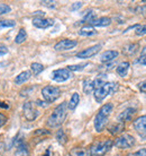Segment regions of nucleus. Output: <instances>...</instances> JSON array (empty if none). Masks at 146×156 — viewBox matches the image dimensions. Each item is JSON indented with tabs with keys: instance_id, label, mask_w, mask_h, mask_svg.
<instances>
[{
	"instance_id": "obj_1",
	"label": "nucleus",
	"mask_w": 146,
	"mask_h": 156,
	"mask_svg": "<svg viewBox=\"0 0 146 156\" xmlns=\"http://www.w3.org/2000/svg\"><path fill=\"white\" fill-rule=\"evenodd\" d=\"M68 115V104L65 102L61 103L53 110V112L47 119V126L51 128H58L63 125Z\"/></svg>"
},
{
	"instance_id": "obj_2",
	"label": "nucleus",
	"mask_w": 146,
	"mask_h": 156,
	"mask_svg": "<svg viewBox=\"0 0 146 156\" xmlns=\"http://www.w3.org/2000/svg\"><path fill=\"white\" fill-rule=\"evenodd\" d=\"M112 109H114V105L111 103H106L100 108L99 112L95 118V129L98 133H101L106 128L108 123V118L112 112Z\"/></svg>"
},
{
	"instance_id": "obj_3",
	"label": "nucleus",
	"mask_w": 146,
	"mask_h": 156,
	"mask_svg": "<svg viewBox=\"0 0 146 156\" xmlns=\"http://www.w3.org/2000/svg\"><path fill=\"white\" fill-rule=\"evenodd\" d=\"M117 88H118V85L116 83L106 82L105 84H102L101 86H99L98 88H96V90H93V95H95L96 101L98 103L102 102L108 95L115 93L116 90H117Z\"/></svg>"
},
{
	"instance_id": "obj_4",
	"label": "nucleus",
	"mask_w": 146,
	"mask_h": 156,
	"mask_svg": "<svg viewBox=\"0 0 146 156\" xmlns=\"http://www.w3.org/2000/svg\"><path fill=\"white\" fill-rule=\"evenodd\" d=\"M112 145H114V141L111 139L96 141L90 146L89 154H90V156H104L110 151Z\"/></svg>"
},
{
	"instance_id": "obj_5",
	"label": "nucleus",
	"mask_w": 146,
	"mask_h": 156,
	"mask_svg": "<svg viewBox=\"0 0 146 156\" xmlns=\"http://www.w3.org/2000/svg\"><path fill=\"white\" fill-rule=\"evenodd\" d=\"M43 98L47 102V103H53L60 98L61 95V90L58 87L55 86H45L42 90Z\"/></svg>"
},
{
	"instance_id": "obj_6",
	"label": "nucleus",
	"mask_w": 146,
	"mask_h": 156,
	"mask_svg": "<svg viewBox=\"0 0 146 156\" xmlns=\"http://www.w3.org/2000/svg\"><path fill=\"white\" fill-rule=\"evenodd\" d=\"M114 145H115L117 148H120V149L131 148L135 145V138L131 135L125 133V135H121L120 137H118L114 141Z\"/></svg>"
},
{
	"instance_id": "obj_7",
	"label": "nucleus",
	"mask_w": 146,
	"mask_h": 156,
	"mask_svg": "<svg viewBox=\"0 0 146 156\" xmlns=\"http://www.w3.org/2000/svg\"><path fill=\"white\" fill-rule=\"evenodd\" d=\"M23 112H24V117L26 118L28 121H34L36 118L38 117V111L35 108L33 102L28 101L26 103H24Z\"/></svg>"
},
{
	"instance_id": "obj_8",
	"label": "nucleus",
	"mask_w": 146,
	"mask_h": 156,
	"mask_svg": "<svg viewBox=\"0 0 146 156\" xmlns=\"http://www.w3.org/2000/svg\"><path fill=\"white\" fill-rule=\"evenodd\" d=\"M71 76H72V74L68 68H61V69L54 70L51 75V78L56 83H63L70 79Z\"/></svg>"
},
{
	"instance_id": "obj_9",
	"label": "nucleus",
	"mask_w": 146,
	"mask_h": 156,
	"mask_svg": "<svg viewBox=\"0 0 146 156\" xmlns=\"http://www.w3.org/2000/svg\"><path fill=\"white\" fill-rule=\"evenodd\" d=\"M134 129L138 133L139 137L146 139V115L138 117L134 120Z\"/></svg>"
},
{
	"instance_id": "obj_10",
	"label": "nucleus",
	"mask_w": 146,
	"mask_h": 156,
	"mask_svg": "<svg viewBox=\"0 0 146 156\" xmlns=\"http://www.w3.org/2000/svg\"><path fill=\"white\" fill-rule=\"evenodd\" d=\"M78 42L74 41V40H69V39H63L61 41H58L55 45H54V49L56 51H68L73 49L74 47H77Z\"/></svg>"
},
{
	"instance_id": "obj_11",
	"label": "nucleus",
	"mask_w": 146,
	"mask_h": 156,
	"mask_svg": "<svg viewBox=\"0 0 146 156\" xmlns=\"http://www.w3.org/2000/svg\"><path fill=\"white\" fill-rule=\"evenodd\" d=\"M101 49V44H97V45H93V47H90L88 49H85L83 51H80L79 53H77V58L79 59H89L96 55L98 52Z\"/></svg>"
},
{
	"instance_id": "obj_12",
	"label": "nucleus",
	"mask_w": 146,
	"mask_h": 156,
	"mask_svg": "<svg viewBox=\"0 0 146 156\" xmlns=\"http://www.w3.org/2000/svg\"><path fill=\"white\" fill-rule=\"evenodd\" d=\"M33 25L37 28H48L54 25V20L52 18H44V17H35L33 20Z\"/></svg>"
},
{
	"instance_id": "obj_13",
	"label": "nucleus",
	"mask_w": 146,
	"mask_h": 156,
	"mask_svg": "<svg viewBox=\"0 0 146 156\" xmlns=\"http://www.w3.org/2000/svg\"><path fill=\"white\" fill-rule=\"evenodd\" d=\"M136 113V109H134V108H128V109L124 110L123 112L118 115V121L119 122H123V123H125L126 121H131V119H133V117H134V114Z\"/></svg>"
},
{
	"instance_id": "obj_14",
	"label": "nucleus",
	"mask_w": 146,
	"mask_h": 156,
	"mask_svg": "<svg viewBox=\"0 0 146 156\" xmlns=\"http://www.w3.org/2000/svg\"><path fill=\"white\" fill-rule=\"evenodd\" d=\"M117 57H118V51L108 50V51H105L104 53L101 55V57H100V61L104 63H107V62L112 61V60L116 59Z\"/></svg>"
},
{
	"instance_id": "obj_15",
	"label": "nucleus",
	"mask_w": 146,
	"mask_h": 156,
	"mask_svg": "<svg viewBox=\"0 0 146 156\" xmlns=\"http://www.w3.org/2000/svg\"><path fill=\"white\" fill-rule=\"evenodd\" d=\"M16 156H29V149H28V145L25 141L20 140L17 144V148L15 152Z\"/></svg>"
},
{
	"instance_id": "obj_16",
	"label": "nucleus",
	"mask_w": 146,
	"mask_h": 156,
	"mask_svg": "<svg viewBox=\"0 0 146 156\" xmlns=\"http://www.w3.org/2000/svg\"><path fill=\"white\" fill-rule=\"evenodd\" d=\"M124 129H125V123L117 121V122H114L108 127V131L111 135H118V133H123Z\"/></svg>"
},
{
	"instance_id": "obj_17",
	"label": "nucleus",
	"mask_w": 146,
	"mask_h": 156,
	"mask_svg": "<svg viewBox=\"0 0 146 156\" xmlns=\"http://www.w3.org/2000/svg\"><path fill=\"white\" fill-rule=\"evenodd\" d=\"M139 49L138 43H131V44H127L123 48V53L126 55H134Z\"/></svg>"
},
{
	"instance_id": "obj_18",
	"label": "nucleus",
	"mask_w": 146,
	"mask_h": 156,
	"mask_svg": "<svg viewBox=\"0 0 146 156\" xmlns=\"http://www.w3.org/2000/svg\"><path fill=\"white\" fill-rule=\"evenodd\" d=\"M111 24V20L109 17H100V18H96L95 20H92L90 25L91 26H99V27H106L108 25Z\"/></svg>"
},
{
	"instance_id": "obj_19",
	"label": "nucleus",
	"mask_w": 146,
	"mask_h": 156,
	"mask_svg": "<svg viewBox=\"0 0 146 156\" xmlns=\"http://www.w3.org/2000/svg\"><path fill=\"white\" fill-rule=\"evenodd\" d=\"M95 34H97V31L91 25H85L82 28H80V31H79V35L81 36H92Z\"/></svg>"
},
{
	"instance_id": "obj_20",
	"label": "nucleus",
	"mask_w": 146,
	"mask_h": 156,
	"mask_svg": "<svg viewBox=\"0 0 146 156\" xmlns=\"http://www.w3.org/2000/svg\"><path fill=\"white\" fill-rule=\"evenodd\" d=\"M32 74L31 71H23V73H20L18 76H16L15 78V83L17 85H22L24 83H26L27 80H29V78H31Z\"/></svg>"
},
{
	"instance_id": "obj_21",
	"label": "nucleus",
	"mask_w": 146,
	"mask_h": 156,
	"mask_svg": "<svg viewBox=\"0 0 146 156\" xmlns=\"http://www.w3.org/2000/svg\"><path fill=\"white\" fill-rule=\"evenodd\" d=\"M128 70H129V62L128 61H124V62L119 63L118 67H117V74L119 75L120 77H125L128 74Z\"/></svg>"
},
{
	"instance_id": "obj_22",
	"label": "nucleus",
	"mask_w": 146,
	"mask_h": 156,
	"mask_svg": "<svg viewBox=\"0 0 146 156\" xmlns=\"http://www.w3.org/2000/svg\"><path fill=\"white\" fill-rule=\"evenodd\" d=\"M79 102H80V95L78 93H73V95L71 96V100L68 103V108L70 110H75V108L79 104Z\"/></svg>"
},
{
	"instance_id": "obj_23",
	"label": "nucleus",
	"mask_w": 146,
	"mask_h": 156,
	"mask_svg": "<svg viewBox=\"0 0 146 156\" xmlns=\"http://www.w3.org/2000/svg\"><path fill=\"white\" fill-rule=\"evenodd\" d=\"M88 151L85 148H82V147H74L69 153L70 156H88Z\"/></svg>"
},
{
	"instance_id": "obj_24",
	"label": "nucleus",
	"mask_w": 146,
	"mask_h": 156,
	"mask_svg": "<svg viewBox=\"0 0 146 156\" xmlns=\"http://www.w3.org/2000/svg\"><path fill=\"white\" fill-rule=\"evenodd\" d=\"M26 39H27L26 31H25L24 28H20L19 32H18V34H17L15 37V43H17V44H22L23 42L26 41Z\"/></svg>"
},
{
	"instance_id": "obj_25",
	"label": "nucleus",
	"mask_w": 146,
	"mask_h": 156,
	"mask_svg": "<svg viewBox=\"0 0 146 156\" xmlns=\"http://www.w3.org/2000/svg\"><path fill=\"white\" fill-rule=\"evenodd\" d=\"M56 139L61 145H65L68 141V136H66L65 131L63 129H58V133H56Z\"/></svg>"
},
{
	"instance_id": "obj_26",
	"label": "nucleus",
	"mask_w": 146,
	"mask_h": 156,
	"mask_svg": "<svg viewBox=\"0 0 146 156\" xmlns=\"http://www.w3.org/2000/svg\"><path fill=\"white\" fill-rule=\"evenodd\" d=\"M93 90H95V87H93L92 80L85 79V82H83V92H85V94H90V93H92Z\"/></svg>"
},
{
	"instance_id": "obj_27",
	"label": "nucleus",
	"mask_w": 146,
	"mask_h": 156,
	"mask_svg": "<svg viewBox=\"0 0 146 156\" xmlns=\"http://www.w3.org/2000/svg\"><path fill=\"white\" fill-rule=\"evenodd\" d=\"M31 69H32V73L34 75H38L44 70V67H43V65H41L38 62H33L31 65Z\"/></svg>"
},
{
	"instance_id": "obj_28",
	"label": "nucleus",
	"mask_w": 146,
	"mask_h": 156,
	"mask_svg": "<svg viewBox=\"0 0 146 156\" xmlns=\"http://www.w3.org/2000/svg\"><path fill=\"white\" fill-rule=\"evenodd\" d=\"M96 17H97V15L93 10H88V12L85 14V16H83V20L88 22V23H91L92 20H96Z\"/></svg>"
},
{
	"instance_id": "obj_29",
	"label": "nucleus",
	"mask_w": 146,
	"mask_h": 156,
	"mask_svg": "<svg viewBox=\"0 0 146 156\" xmlns=\"http://www.w3.org/2000/svg\"><path fill=\"white\" fill-rule=\"evenodd\" d=\"M15 25H16L15 20H0V28L12 27V26H15Z\"/></svg>"
},
{
	"instance_id": "obj_30",
	"label": "nucleus",
	"mask_w": 146,
	"mask_h": 156,
	"mask_svg": "<svg viewBox=\"0 0 146 156\" xmlns=\"http://www.w3.org/2000/svg\"><path fill=\"white\" fill-rule=\"evenodd\" d=\"M135 34L138 36L146 35V25H138V27L135 28Z\"/></svg>"
},
{
	"instance_id": "obj_31",
	"label": "nucleus",
	"mask_w": 146,
	"mask_h": 156,
	"mask_svg": "<svg viewBox=\"0 0 146 156\" xmlns=\"http://www.w3.org/2000/svg\"><path fill=\"white\" fill-rule=\"evenodd\" d=\"M87 66V63H82V65H73V66H68V69L70 71H79L85 69V67Z\"/></svg>"
},
{
	"instance_id": "obj_32",
	"label": "nucleus",
	"mask_w": 146,
	"mask_h": 156,
	"mask_svg": "<svg viewBox=\"0 0 146 156\" xmlns=\"http://www.w3.org/2000/svg\"><path fill=\"white\" fill-rule=\"evenodd\" d=\"M10 12V7L6 4H0V15L2 14H7Z\"/></svg>"
},
{
	"instance_id": "obj_33",
	"label": "nucleus",
	"mask_w": 146,
	"mask_h": 156,
	"mask_svg": "<svg viewBox=\"0 0 146 156\" xmlns=\"http://www.w3.org/2000/svg\"><path fill=\"white\" fill-rule=\"evenodd\" d=\"M138 88L141 92H143V93H146V80H143V82L138 83Z\"/></svg>"
},
{
	"instance_id": "obj_34",
	"label": "nucleus",
	"mask_w": 146,
	"mask_h": 156,
	"mask_svg": "<svg viewBox=\"0 0 146 156\" xmlns=\"http://www.w3.org/2000/svg\"><path fill=\"white\" fill-rule=\"evenodd\" d=\"M82 5H83V2H81V1H78V2H74V4L72 5V7H71V10H78V9H80L81 7H82Z\"/></svg>"
},
{
	"instance_id": "obj_35",
	"label": "nucleus",
	"mask_w": 146,
	"mask_h": 156,
	"mask_svg": "<svg viewBox=\"0 0 146 156\" xmlns=\"http://www.w3.org/2000/svg\"><path fill=\"white\" fill-rule=\"evenodd\" d=\"M41 4L43 6H46V7H50V8L55 7V1H41Z\"/></svg>"
},
{
	"instance_id": "obj_36",
	"label": "nucleus",
	"mask_w": 146,
	"mask_h": 156,
	"mask_svg": "<svg viewBox=\"0 0 146 156\" xmlns=\"http://www.w3.org/2000/svg\"><path fill=\"white\" fill-rule=\"evenodd\" d=\"M7 117L5 115V114H2V113H0V128L2 127V126H5L6 125V122H7Z\"/></svg>"
},
{
	"instance_id": "obj_37",
	"label": "nucleus",
	"mask_w": 146,
	"mask_h": 156,
	"mask_svg": "<svg viewBox=\"0 0 146 156\" xmlns=\"http://www.w3.org/2000/svg\"><path fill=\"white\" fill-rule=\"evenodd\" d=\"M8 53V49L6 45H2V44H0V57L1 55H5Z\"/></svg>"
},
{
	"instance_id": "obj_38",
	"label": "nucleus",
	"mask_w": 146,
	"mask_h": 156,
	"mask_svg": "<svg viewBox=\"0 0 146 156\" xmlns=\"http://www.w3.org/2000/svg\"><path fill=\"white\" fill-rule=\"evenodd\" d=\"M135 156H146V148H142L134 153Z\"/></svg>"
},
{
	"instance_id": "obj_39",
	"label": "nucleus",
	"mask_w": 146,
	"mask_h": 156,
	"mask_svg": "<svg viewBox=\"0 0 146 156\" xmlns=\"http://www.w3.org/2000/svg\"><path fill=\"white\" fill-rule=\"evenodd\" d=\"M136 62L141 63V65H143V66H146V57H142V55H141V58L137 59Z\"/></svg>"
},
{
	"instance_id": "obj_40",
	"label": "nucleus",
	"mask_w": 146,
	"mask_h": 156,
	"mask_svg": "<svg viewBox=\"0 0 146 156\" xmlns=\"http://www.w3.org/2000/svg\"><path fill=\"white\" fill-rule=\"evenodd\" d=\"M35 133H36V135H43V133H44V135H48V133H51L44 130V129H37V130L35 131Z\"/></svg>"
},
{
	"instance_id": "obj_41",
	"label": "nucleus",
	"mask_w": 146,
	"mask_h": 156,
	"mask_svg": "<svg viewBox=\"0 0 146 156\" xmlns=\"http://www.w3.org/2000/svg\"><path fill=\"white\" fill-rule=\"evenodd\" d=\"M0 108H5V109H8L9 106H8V104H6L5 102H0Z\"/></svg>"
},
{
	"instance_id": "obj_42",
	"label": "nucleus",
	"mask_w": 146,
	"mask_h": 156,
	"mask_svg": "<svg viewBox=\"0 0 146 156\" xmlns=\"http://www.w3.org/2000/svg\"><path fill=\"white\" fill-rule=\"evenodd\" d=\"M141 55H142V57H146V47H144L142 49V51H141Z\"/></svg>"
},
{
	"instance_id": "obj_43",
	"label": "nucleus",
	"mask_w": 146,
	"mask_h": 156,
	"mask_svg": "<svg viewBox=\"0 0 146 156\" xmlns=\"http://www.w3.org/2000/svg\"><path fill=\"white\" fill-rule=\"evenodd\" d=\"M44 156H51V151H50V148H47V149H46V152H45Z\"/></svg>"
},
{
	"instance_id": "obj_44",
	"label": "nucleus",
	"mask_w": 146,
	"mask_h": 156,
	"mask_svg": "<svg viewBox=\"0 0 146 156\" xmlns=\"http://www.w3.org/2000/svg\"><path fill=\"white\" fill-rule=\"evenodd\" d=\"M127 156H135V154H134V153H131V154H128Z\"/></svg>"
},
{
	"instance_id": "obj_45",
	"label": "nucleus",
	"mask_w": 146,
	"mask_h": 156,
	"mask_svg": "<svg viewBox=\"0 0 146 156\" xmlns=\"http://www.w3.org/2000/svg\"><path fill=\"white\" fill-rule=\"evenodd\" d=\"M143 2H146V0H145V1H143Z\"/></svg>"
}]
</instances>
